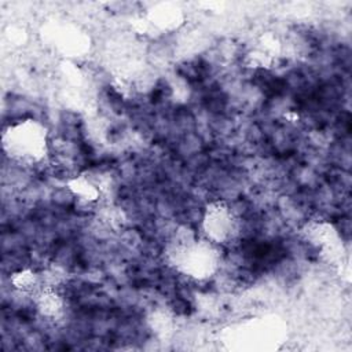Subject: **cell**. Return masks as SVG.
I'll return each mask as SVG.
<instances>
[{"instance_id":"cell-1","label":"cell","mask_w":352,"mask_h":352,"mask_svg":"<svg viewBox=\"0 0 352 352\" xmlns=\"http://www.w3.org/2000/svg\"><path fill=\"white\" fill-rule=\"evenodd\" d=\"M3 146L15 160H37L45 150V135L40 125L33 121L10 125L3 133Z\"/></svg>"}]
</instances>
